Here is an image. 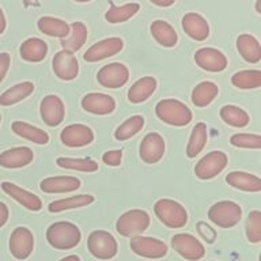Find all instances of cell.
I'll use <instances>...</instances> for the list:
<instances>
[{"instance_id": "19", "label": "cell", "mask_w": 261, "mask_h": 261, "mask_svg": "<svg viewBox=\"0 0 261 261\" xmlns=\"http://www.w3.org/2000/svg\"><path fill=\"white\" fill-rule=\"evenodd\" d=\"M0 187H2V189H3L6 195L12 197V199L18 201L22 207H24L29 211L37 212L42 208V201H41L38 196L32 193V192L26 191V189H22V188L15 185L14 182L3 181V182L0 184Z\"/></svg>"}, {"instance_id": "4", "label": "cell", "mask_w": 261, "mask_h": 261, "mask_svg": "<svg viewBox=\"0 0 261 261\" xmlns=\"http://www.w3.org/2000/svg\"><path fill=\"white\" fill-rule=\"evenodd\" d=\"M208 218L212 223L220 228H231L240 223L242 218V208L231 200H222L212 204L208 210Z\"/></svg>"}, {"instance_id": "8", "label": "cell", "mask_w": 261, "mask_h": 261, "mask_svg": "<svg viewBox=\"0 0 261 261\" xmlns=\"http://www.w3.org/2000/svg\"><path fill=\"white\" fill-rule=\"evenodd\" d=\"M129 246L135 254L144 257V258H151V260L163 258L169 252L167 245L154 237H134V238H130Z\"/></svg>"}, {"instance_id": "49", "label": "cell", "mask_w": 261, "mask_h": 261, "mask_svg": "<svg viewBox=\"0 0 261 261\" xmlns=\"http://www.w3.org/2000/svg\"><path fill=\"white\" fill-rule=\"evenodd\" d=\"M256 12L261 14V0H256Z\"/></svg>"}, {"instance_id": "10", "label": "cell", "mask_w": 261, "mask_h": 261, "mask_svg": "<svg viewBox=\"0 0 261 261\" xmlns=\"http://www.w3.org/2000/svg\"><path fill=\"white\" fill-rule=\"evenodd\" d=\"M8 248L12 257L16 260L23 261L30 257L34 249V236L28 227L19 226L14 228V231L10 236Z\"/></svg>"}, {"instance_id": "36", "label": "cell", "mask_w": 261, "mask_h": 261, "mask_svg": "<svg viewBox=\"0 0 261 261\" xmlns=\"http://www.w3.org/2000/svg\"><path fill=\"white\" fill-rule=\"evenodd\" d=\"M140 10L139 3H126L122 6H114L110 3V8L106 11L105 19L109 23H122L135 16Z\"/></svg>"}, {"instance_id": "26", "label": "cell", "mask_w": 261, "mask_h": 261, "mask_svg": "<svg viewBox=\"0 0 261 261\" xmlns=\"http://www.w3.org/2000/svg\"><path fill=\"white\" fill-rule=\"evenodd\" d=\"M156 86H158V82H156L155 77H140L128 90V99L132 103H142V102L147 101L155 93Z\"/></svg>"}, {"instance_id": "38", "label": "cell", "mask_w": 261, "mask_h": 261, "mask_svg": "<svg viewBox=\"0 0 261 261\" xmlns=\"http://www.w3.org/2000/svg\"><path fill=\"white\" fill-rule=\"evenodd\" d=\"M144 126V117L135 114L130 116L129 118H126L125 121L122 122L121 125L117 126V129L114 130V138L118 142H124L128 139L134 138L143 129Z\"/></svg>"}, {"instance_id": "24", "label": "cell", "mask_w": 261, "mask_h": 261, "mask_svg": "<svg viewBox=\"0 0 261 261\" xmlns=\"http://www.w3.org/2000/svg\"><path fill=\"white\" fill-rule=\"evenodd\" d=\"M19 55L24 61L29 63H40L48 55V45L40 38L32 37L22 42L19 48Z\"/></svg>"}, {"instance_id": "44", "label": "cell", "mask_w": 261, "mask_h": 261, "mask_svg": "<svg viewBox=\"0 0 261 261\" xmlns=\"http://www.w3.org/2000/svg\"><path fill=\"white\" fill-rule=\"evenodd\" d=\"M10 65H11V56L7 52L0 53V83L4 81V77L7 75Z\"/></svg>"}, {"instance_id": "31", "label": "cell", "mask_w": 261, "mask_h": 261, "mask_svg": "<svg viewBox=\"0 0 261 261\" xmlns=\"http://www.w3.org/2000/svg\"><path fill=\"white\" fill-rule=\"evenodd\" d=\"M37 28L46 36L57 37L60 40L69 34V24L65 20L55 18V16H41L37 22Z\"/></svg>"}, {"instance_id": "43", "label": "cell", "mask_w": 261, "mask_h": 261, "mask_svg": "<svg viewBox=\"0 0 261 261\" xmlns=\"http://www.w3.org/2000/svg\"><path fill=\"white\" fill-rule=\"evenodd\" d=\"M122 159V151L121 150H112L108 151L105 154L102 155V161L103 163H106L108 166H120Z\"/></svg>"}, {"instance_id": "7", "label": "cell", "mask_w": 261, "mask_h": 261, "mask_svg": "<svg viewBox=\"0 0 261 261\" xmlns=\"http://www.w3.org/2000/svg\"><path fill=\"white\" fill-rule=\"evenodd\" d=\"M171 248L188 261H199L205 254V248L195 236L188 232L175 234L170 241Z\"/></svg>"}, {"instance_id": "6", "label": "cell", "mask_w": 261, "mask_h": 261, "mask_svg": "<svg viewBox=\"0 0 261 261\" xmlns=\"http://www.w3.org/2000/svg\"><path fill=\"white\" fill-rule=\"evenodd\" d=\"M87 248L89 252L98 260H110L116 257L118 252L116 238L105 230H95L90 232L87 238Z\"/></svg>"}, {"instance_id": "18", "label": "cell", "mask_w": 261, "mask_h": 261, "mask_svg": "<svg viewBox=\"0 0 261 261\" xmlns=\"http://www.w3.org/2000/svg\"><path fill=\"white\" fill-rule=\"evenodd\" d=\"M82 108L87 113L97 114V116H108L113 113L116 109V101L113 97L102 93H89L82 98Z\"/></svg>"}, {"instance_id": "9", "label": "cell", "mask_w": 261, "mask_h": 261, "mask_svg": "<svg viewBox=\"0 0 261 261\" xmlns=\"http://www.w3.org/2000/svg\"><path fill=\"white\" fill-rule=\"evenodd\" d=\"M227 163L228 158L223 151H211L196 163L195 174L200 179L215 178L226 169Z\"/></svg>"}, {"instance_id": "34", "label": "cell", "mask_w": 261, "mask_h": 261, "mask_svg": "<svg viewBox=\"0 0 261 261\" xmlns=\"http://www.w3.org/2000/svg\"><path fill=\"white\" fill-rule=\"evenodd\" d=\"M208 140L207 125L204 122H197L191 132V138L187 146V156L188 158H196L203 148L205 147Z\"/></svg>"}, {"instance_id": "42", "label": "cell", "mask_w": 261, "mask_h": 261, "mask_svg": "<svg viewBox=\"0 0 261 261\" xmlns=\"http://www.w3.org/2000/svg\"><path fill=\"white\" fill-rule=\"evenodd\" d=\"M196 228H197L200 237H201L207 244H214L216 241V238H218V232H216L215 228L205 223V222H197Z\"/></svg>"}, {"instance_id": "23", "label": "cell", "mask_w": 261, "mask_h": 261, "mask_svg": "<svg viewBox=\"0 0 261 261\" xmlns=\"http://www.w3.org/2000/svg\"><path fill=\"white\" fill-rule=\"evenodd\" d=\"M226 182L234 189L250 193H257L261 191V179L254 174L246 171H231L226 175Z\"/></svg>"}, {"instance_id": "5", "label": "cell", "mask_w": 261, "mask_h": 261, "mask_svg": "<svg viewBox=\"0 0 261 261\" xmlns=\"http://www.w3.org/2000/svg\"><path fill=\"white\" fill-rule=\"evenodd\" d=\"M150 222V215L144 210H129L118 218L116 222V230L120 236L134 238L146 231Z\"/></svg>"}, {"instance_id": "45", "label": "cell", "mask_w": 261, "mask_h": 261, "mask_svg": "<svg viewBox=\"0 0 261 261\" xmlns=\"http://www.w3.org/2000/svg\"><path fill=\"white\" fill-rule=\"evenodd\" d=\"M8 216H10L8 207L3 203V201H0V228L3 227L4 224L7 223Z\"/></svg>"}, {"instance_id": "20", "label": "cell", "mask_w": 261, "mask_h": 261, "mask_svg": "<svg viewBox=\"0 0 261 261\" xmlns=\"http://www.w3.org/2000/svg\"><path fill=\"white\" fill-rule=\"evenodd\" d=\"M34 159V152L29 147H12L0 154V166L4 169H20L30 165Z\"/></svg>"}, {"instance_id": "27", "label": "cell", "mask_w": 261, "mask_h": 261, "mask_svg": "<svg viewBox=\"0 0 261 261\" xmlns=\"http://www.w3.org/2000/svg\"><path fill=\"white\" fill-rule=\"evenodd\" d=\"M237 49L246 63L257 64L261 60V46L256 37L250 34H241L237 38Z\"/></svg>"}, {"instance_id": "39", "label": "cell", "mask_w": 261, "mask_h": 261, "mask_svg": "<svg viewBox=\"0 0 261 261\" xmlns=\"http://www.w3.org/2000/svg\"><path fill=\"white\" fill-rule=\"evenodd\" d=\"M57 166L68 170L85 171V173H94L98 170V163L91 158H65L60 156L56 159Z\"/></svg>"}, {"instance_id": "47", "label": "cell", "mask_w": 261, "mask_h": 261, "mask_svg": "<svg viewBox=\"0 0 261 261\" xmlns=\"http://www.w3.org/2000/svg\"><path fill=\"white\" fill-rule=\"evenodd\" d=\"M4 30H6V16H4V12L0 7V36L3 34Z\"/></svg>"}, {"instance_id": "46", "label": "cell", "mask_w": 261, "mask_h": 261, "mask_svg": "<svg viewBox=\"0 0 261 261\" xmlns=\"http://www.w3.org/2000/svg\"><path fill=\"white\" fill-rule=\"evenodd\" d=\"M150 2L158 7H170L175 3V0H150Z\"/></svg>"}, {"instance_id": "12", "label": "cell", "mask_w": 261, "mask_h": 261, "mask_svg": "<svg viewBox=\"0 0 261 261\" xmlns=\"http://www.w3.org/2000/svg\"><path fill=\"white\" fill-rule=\"evenodd\" d=\"M124 48V41L118 37H109L105 40L98 41L93 46H90L83 55V60L87 63H97V61L105 60L108 57L120 53Z\"/></svg>"}, {"instance_id": "28", "label": "cell", "mask_w": 261, "mask_h": 261, "mask_svg": "<svg viewBox=\"0 0 261 261\" xmlns=\"http://www.w3.org/2000/svg\"><path fill=\"white\" fill-rule=\"evenodd\" d=\"M87 41V28L83 22L69 24V34L60 41L61 46L68 52H77Z\"/></svg>"}, {"instance_id": "14", "label": "cell", "mask_w": 261, "mask_h": 261, "mask_svg": "<svg viewBox=\"0 0 261 261\" xmlns=\"http://www.w3.org/2000/svg\"><path fill=\"white\" fill-rule=\"evenodd\" d=\"M61 143L67 147H85L91 144L94 140V132L85 124H69L60 132Z\"/></svg>"}, {"instance_id": "2", "label": "cell", "mask_w": 261, "mask_h": 261, "mask_svg": "<svg viewBox=\"0 0 261 261\" xmlns=\"http://www.w3.org/2000/svg\"><path fill=\"white\" fill-rule=\"evenodd\" d=\"M155 114L161 121L173 126H187L193 118L191 109L174 98L159 101L155 106Z\"/></svg>"}, {"instance_id": "37", "label": "cell", "mask_w": 261, "mask_h": 261, "mask_svg": "<svg viewBox=\"0 0 261 261\" xmlns=\"http://www.w3.org/2000/svg\"><path fill=\"white\" fill-rule=\"evenodd\" d=\"M231 83L234 87L241 90L258 89L261 86L260 69H242L231 76Z\"/></svg>"}, {"instance_id": "11", "label": "cell", "mask_w": 261, "mask_h": 261, "mask_svg": "<svg viewBox=\"0 0 261 261\" xmlns=\"http://www.w3.org/2000/svg\"><path fill=\"white\" fill-rule=\"evenodd\" d=\"M97 81L105 89H120L129 81V69L122 63H110L98 71Z\"/></svg>"}, {"instance_id": "48", "label": "cell", "mask_w": 261, "mask_h": 261, "mask_svg": "<svg viewBox=\"0 0 261 261\" xmlns=\"http://www.w3.org/2000/svg\"><path fill=\"white\" fill-rule=\"evenodd\" d=\"M60 261H81V258L77 256H75V254H71V256H67L64 257V258H61Z\"/></svg>"}, {"instance_id": "41", "label": "cell", "mask_w": 261, "mask_h": 261, "mask_svg": "<svg viewBox=\"0 0 261 261\" xmlns=\"http://www.w3.org/2000/svg\"><path fill=\"white\" fill-rule=\"evenodd\" d=\"M230 143L238 148H250V150H260L261 136L256 134H234L230 138Z\"/></svg>"}, {"instance_id": "22", "label": "cell", "mask_w": 261, "mask_h": 261, "mask_svg": "<svg viewBox=\"0 0 261 261\" xmlns=\"http://www.w3.org/2000/svg\"><path fill=\"white\" fill-rule=\"evenodd\" d=\"M184 32L195 41L207 40L210 36V24L203 15L197 12H188L181 20Z\"/></svg>"}, {"instance_id": "3", "label": "cell", "mask_w": 261, "mask_h": 261, "mask_svg": "<svg viewBox=\"0 0 261 261\" xmlns=\"http://www.w3.org/2000/svg\"><path fill=\"white\" fill-rule=\"evenodd\" d=\"M154 212L159 222L169 228H181L188 223L187 210L175 200H156V203L154 204Z\"/></svg>"}, {"instance_id": "40", "label": "cell", "mask_w": 261, "mask_h": 261, "mask_svg": "<svg viewBox=\"0 0 261 261\" xmlns=\"http://www.w3.org/2000/svg\"><path fill=\"white\" fill-rule=\"evenodd\" d=\"M246 238L250 244L261 242V212L253 210L246 219Z\"/></svg>"}, {"instance_id": "32", "label": "cell", "mask_w": 261, "mask_h": 261, "mask_svg": "<svg viewBox=\"0 0 261 261\" xmlns=\"http://www.w3.org/2000/svg\"><path fill=\"white\" fill-rule=\"evenodd\" d=\"M33 91H34V85H33L32 82H22V83H18V85L12 86V87L6 90V91L0 95V105H15L18 102L26 99L29 95H32Z\"/></svg>"}, {"instance_id": "15", "label": "cell", "mask_w": 261, "mask_h": 261, "mask_svg": "<svg viewBox=\"0 0 261 261\" xmlns=\"http://www.w3.org/2000/svg\"><path fill=\"white\" fill-rule=\"evenodd\" d=\"M40 114L46 125H60L65 117L64 102L59 95L49 94V95L42 98V101H41Z\"/></svg>"}, {"instance_id": "16", "label": "cell", "mask_w": 261, "mask_h": 261, "mask_svg": "<svg viewBox=\"0 0 261 261\" xmlns=\"http://www.w3.org/2000/svg\"><path fill=\"white\" fill-rule=\"evenodd\" d=\"M53 72L61 81H72L79 73V63L76 56L68 50H60L53 56Z\"/></svg>"}, {"instance_id": "33", "label": "cell", "mask_w": 261, "mask_h": 261, "mask_svg": "<svg viewBox=\"0 0 261 261\" xmlns=\"http://www.w3.org/2000/svg\"><path fill=\"white\" fill-rule=\"evenodd\" d=\"M93 195H76L67 197V199H59L55 200L52 203H49L48 210L52 214H57V212L68 211V210H75V208L87 207L91 203H94Z\"/></svg>"}, {"instance_id": "51", "label": "cell", "mask_w": 261, "mask_h": 261, "mask_svg": "<svg viewBox=\"0 0 261 261\" xmlns=\"http://www.w3.org/2000/svg\"><path fill=\"white\" fill-rule=\"evenodd\" d=\"M0 122H2V114H0Z\"/></svg>"}, {"instance_id": "1", "label": "cell", "mask_w": 261, "mask_h": 261, "mask_svg": "<svg viewBox=\"0 0 261 261\" xmlns=\"http://www.w3.org/2000/svg\"><path fill=\"white\" fill-rule=\"evenodd\" d=\"M46 241L57 250H69L81 244L82 232L76 224L60 220L49 226L46 230Z\"/></svg>"}, {"instance_id": "30", "label": "cell", "mask_w": 261, "mask_h": 261, "mask_svg": "<svg viewBox=\"0 0 261 261\" xmlns=\"http://www.w3.org/2000/svg\"><path fill=\"white\" fill-rule=\"evenodd\" d=\"M12 132L20 138L26 139L29 142L36 143V144H48L49 143V135L45 130L37 128V126L28 124L24 121H14L11 124Z\"/></svg>"}, {"instance_id": "17", "label": "cell", "mask_w": 261, "mask_h": 261, "mask_svg": "<svg viewBox=\"0 0 261 261\" xmlns=\"http://www.w3.org/2000/svg\"><path fill=\"white\" fill-rule=\"evenodd\" d=\"M196 64L208 72H222L227 67V57L216 48H200L195 53Z\"/></svg>"}, {"instance_id": "21", "label": "cell", "mask_w": 261, "mask_h": 261, "mask_svg": "<svg viewBox=\"0 0 261 261\" xmlns=\"http://www.w3.org/2000/svg\"><path fill=\"white\" fill-rule=\"evenodd\" d=\"M82 187V181L71 175H56L44 178L40 184V189L44 193H69L77 191Z\"/></svg>"}, {"instance_id": "25", "label": "cell", "mask_w": 261, "mask_h": 261, "mask_svg": "<svg viewBox=\"0 0 261 261\" xmlns=\"http://www.w3.org/2000/svg\"><path fill=\"white\" fill-rule=\"evenodd\" d=\"M150 32L154 37V40L165 48H174L177 45V41H178L177 32L166 20H154L150 26Z\"/></svg>"}, {"instance_id": "29", "label": "cell", "mask_w": 261, "mask_h": 261, "mask_svg": "<svg viewBox=\"0 0 261 261\" xmlns=\"http://www.w3.org/2000/svg\"><path fill=\"white\" fill-rule=\"evenodd\" d=\"M219 94V87L211 81H204L192 90V103L197 108H205L211 103Z\"/></svg>"}, {"instance_id": "50", "label": "cell", "mask_w": 261, "mask_h": 261, "mask_svg": "<svg viewBox=\"0 0 261 261\" xmlns=\"http://www.w3.org/2000/svg\"><path fill=\"white\" fill-rule=\"evenodd\" d=\"M77 3H87V2H91V0H75Z\"/></svg>"}, {"instance_id": "13", "label": "cell", "mask_w": 261, "mask_h": 261, "mask_svg": "<svg viewBox=\"0 0 261 261\" xmlns=\"http://www.w3.org/2000/svg\"><path fill=\"white\" fill-rule=\"evenodd\" d=\"M165 150H166L165 139L158 132H150L143 138L142 143H140L139 155L144 163L154 165L163 158Z\"/></svg>"}, {"instance_id": "35", "label": "cell", "mask_w": 261, "mask_h": 261, "mask_svg": "<svg viewBox=\"0 0 261 261\" xmlns=\"http://www.w3.org/2000/svg\"><path fill=\"white\" fill-rule=\"evenodd\" d=\"M219 116L227 125L236 126V128H245L250 122V117H249L248 112H245L242 108L236 105L222 106Z\"/></svg>"}]
</instances>
